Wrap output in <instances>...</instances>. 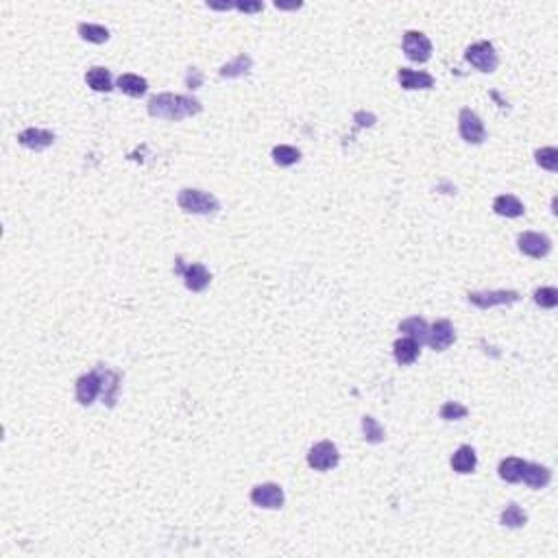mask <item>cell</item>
<instances>
[{
	"label": "cell",
	"instance_id": "6da1fadb",
	"mask_svg": "<svg viewBox=\"0 0 558 558\" xmlns=\"http://www.w3.org/2000/svg\"><path fill=\"white\" fill-rule=\"evenodd\" d=\"M149 113L153 118H162V121H172L179 123L184 118H190V116H196L203 111V105L199 99L188 96V94H155L149 99V105H146Z\"/></svg>",
	"mask_w": 558,
	"mask_h": 558
},
{
	"label": "cell",
	"instance_id": "7a4b0ae2",
	"mask_svg": "<svg viewBox=\"0 0 558 558\" xmlns=\"http://www.w3.org/2000/svg\"><path fill=\"white\" fill-rule=\"evenodd\" d=\"M177 205L188 212V214H199V216H212L221 210V203L214 194L196 190V188H186L177 196Z\"/></svg>",
	"mask_w": 558,
	"mask_h": 558
},
{
	"label": "cell",
	"instance_id": "3957f363",
	"mask_svg": "<svg viewBox=\"0 0 558 558\" xmlns=\"http://www.w3.org/2000/svg\"><path fill=\"white\" fill-rule=\"evenodd\" d=\"M174 273L184 277V284L188 290L192 292H203L205 288L210 286L212 281V273L203 267V264L194 262V264H186L182 257L174 260Z\"/></svg>",
	"mask_w": 558,
	"mask_h": 558
},
{
	"label": "cell",
	"instance_id": "277c9868",
	"mask_svg": "<svg viewBox=\"0 0 558 558\" xmlns=\"http://www.w3.org/2000/svg\"><path fill=\"white\" fill-rule=\"evenodd\" d=\"M464 60L480 72H495L499 66V57L491 42H476L464 50Z\"/></svg>",
	"mask_w": 558,
	"mask_h": 558
},
{
	"label": "cell",
	"instance_id": "5b68a950",
	"mask_svg": "<svg viewBox=\"0 0 558 558\" xmlns=\"http://www.w3.org/2000/svg\"><path fill=\"white\" fill-rule=\"evenodd\" d=\"M401 48L408 60L415 64H425L432 57V42L421 31H406L401 40Z\"/></svg>",
	"mask_w": 558,
	"mask_h": 558
},
{
	"label": "cell",
	"instance_id": "8992f818",
	"mask_svg": "<svg viewBox=\"0 0 558 558\" xmlns=\"http://www.w3.org/2000/svg\"><path fill=\"white\" fill-rule=\"evenodd\" d=\"M467 299L480 310H489L495 306H513L521 297L517 290H484V292H469Z\"/></svg>",
	"mask_w": 558,
	"mask_h": 558
},
{
	"label": "cell",
	"instance_id": "52a82bcc",
	"mask_svg": "<svg viewBox=\"0 0 558 558\" xmlns=\"http://www.w3.org/2000/svg\"><path fill=\"white\" fill-rule=\"evenodd\" d=\"M338 462H340V454L332 440H320V443H316L308 452V464L314 471H330V469L338 467Z\"/></svg>",
	"mask_w": 558,
	"mask_h": 558
},
{
	"label": "cell",
	"instance_id": "ba28073f",
	"mask_svg": "<svg viewBox=\"0 0 558 558\" xmlns=\"http://www.w3.org/2000/svg\"><path fill=\"white\" fill-rule=\"evenodd\" d=\"M458 131L467 144H482L486 138V129H484L482 118L469 107L460 109V113H458Z\"/></svg>",
	"mask_w": 558,
	"mask_h": 558
},
{
	"label": "cell",
	"instance_id": "9c48e42d",
	"mask_svg": "<svg viewBox=\"0 0 558 558\" xmlns=\"http://www.w3.org/2000/svg\"><path fill=\"white\" fill-rule=\"evenodd\" d=\"M251 502L260 508H269V510H277L284 506V489L275 482H264L251 489Z\"/></svg>",
	"mask_w": 558,
	"mask_h": 558
},
{
	"label": "cell",
	"instance_id": "30bf717a",
	"mask_svg": "<svg viewBox=\"0 0 558 558\" xmlns=\"http://www.w3.org/2000/svg\"><path fill=\"white\" fill-rule=\"evenodd\" d=\"M517 247L523 255L541 260L552 251V240L545 236V233H537V231H523L519 233L517 238Z\"/></svg>",
	"mask_w": 558,
	"mask_h": 558
},
{
	"label": "cell",
	"instance_id": "8fae6325",
	"mask_svg": "<svg viewBox=\"0 0 558 558\" xmlns=\"http://www.w3.org/2000/svg\"><path fill=\"white\" fill-rule=\"evenodd\" d=\"M101 395V375L99 371H90L77 379L74 384V397L81 406H92L96 397Z\"/></svg>",
	"mask_w": 558,
	"mask_h": 558
},
{
	"label": "cell",
	"instance_id": "7c38bea8",
	"mask_svg": "<svg viewBox=\"0 0 558 558\" xmlns=\"http://www.w3.org/2000/svg\"><path fill=\"white\" fill-rule=\"evenodd\" d=\"M425 342L434 349V351H445L456 342V330L447 318L436 320L432 328H428V338Z\"/></svg>",
	"mask_w": 558,
	"mask_h": 558
},
{
	"label": "cell",
	"instance_id": "4fadbf2b",
	"mask_svg": "<svg viewBox=\"0 0 558 558\" xmlns=\"http://www.w3.org/2000/svg\"><path fill=\"white\" fill-rule=\"evenodd\" d=\"M96 371L101 375V397H103V403L113 408L116 399H118V393H121L123 375L118 371H113V369H107V367H96Z\"/></svg>",
	"mask_w": 558,
	"mask_h": 558
},
{
	"label": "cell",
	"instance_id": "5bb4252c",
	"mask_svg": "<svg viewBox=\"0 0 558 558\" xmlns=\"http://www.w3.org/2000/svg\"><path fill=\"white\" fill-rule=\"evenodd\" d=\"M18 142L24 146L28 151H44L48 146H52L55 142V133L48 131V129H38V127H28L24 131H20L18 135Z\"/></svg>",
	"mask_w": 558,
	"mask_h": 558
},
{
	"label": "cell",
	"instance_id": "9a60e30c",
	"mask_svg": "<svg viewBox=\"0 0 558 558\" xmlns=\"http://www.w3.org/2000/svg\"><path fill=\"white\" fill-rule=\"evenodd\" d=\"M397 81L403 90H432L434 87V77L423 72V70H410V68H399L397 70Z\"/></svg>",
	"mask_w": 558,
	"mask_h": 558
},
{
	"label": "cell",
	"instance_id": "2e32d148",
	"mask_svg": "<svg viewBox=\"0 0 558 558\" xmlns=\"http://www.w3.org/2000/svg\"><path fill=\"white\" fill-rule=\"evenodd\" d=\"M521 480H523L528 486H530V489L539 491V489H545V486L552 482V471H549V469H547L545 464H539V462H525Z\"/></svg>",
	"mask_w": 558,
	"mask_h": 558
},
{
	"label": "cell",
	"instance_id": "e0dca14e",
	"mask_svg": "<svg viewBox=\"0 0 558 558\" xmlns=\"http://www.w3.org/2000/svg\"><path fill=\"white\" fill-rule=\"evenodd\" d=\"M478 467V454L471 445H460L456 454L452 456V469L460 476L474 474Z\"/></svg>",
	"mask_w": 558,
	"mask_h": 558
},
{
	"label": "cell",
	"instance_id": "ac0fdd59",
	"mask_svg": "<svg viewBox=\"0 0 558 558\" xmlns=\"http://www.w3.org/2000/svg\"><path fill=\"white\" fill-rule=\"evenodd\" d=\"M419 354H421V345L413 338H408V336L395 340V345H393V356H395L397 364H401V367L413 364L419 358Z\"/></svg>",
	"mask_w": 558,
	"mask_h": 558
},
{
	"label": "cell",
	"instance_id": "d6986e66",
	"mask_svg": "<svg viewBox=\"0 0 558 558\" xmlns=\"http://www.w3.org/2000/svg\"><path fill=\"white\" fill-rule=\"evenodd\" d=\"M493 212L499 214V216H506V218H519V216L525 214V208H523V203L517 196L499 194L493 201Z\"/></svg>",
	"mask_w": 558,
	"mask_h": 558
},
{
	"label": "cell",
	"instance_id": "ffe728a7",
	"mask_svg": "<svg viewBox=\"0 0 558 558\" xmlns=\"http://www.w3.org/2000/svg\"><path fill=\"white\" fill-rule=\"evenodd\" d=\"M116 85H118L121 92H125L131 99H140V96L146 94V90H149V83H146V79L140 77V74H133V72L121 74L118 81H116Z\"/></svg>",
	"mask_w": 558,
	"mask_h": 558
},
{
	"label": "cell",
	"instance_id": "44dd1931",
	"mask_svg": "<svg viewBox=\"0 0 558 558\" xmlns=\"http://www.w3.org/2000/svg\"><path fill=\"white\" fill-rule=\"evenodd\" d=\"M85 83L87 87H92L94 92H111L113 90V81H111V72L107 68L94 66L85 72Z\"/></svg>",
	"mask_w": 558,
	"mask_h": 558
},
{
	"label": "cell",
	"instance_id": "7402d4cb",
	"mask_svg": "<svg viewBox=\"0 0 558 558\" xmlns=\"http://www.w3.org/2000/svg\"><path fill=\"white\" fill-rule=\"evenodd\" d=\"M399 332L408 338L417 340L419 345H423L428 338V323L421 316H410V318H403L399 323Z\"/></svg>",
	"mask_w": 558,
	"mask_h": 558
},
{
	"label": "cell",
	"instance_id": "603a6c76",
	"mask_svg": "<svg viewBox=\"0 0 558 558\" xmlns=\"http://www.w3.org/2000/svg\"><path fill=\"white\" fill-rule=\"evenodd\" d=\"M253 68V60L249 55H238L236 60H231L229 64H225L221 70H218V74L223 77V79H240V77H247L249 74V70Z\"/></svg>",
	"mask_w": 558,
	"mask_h": 558
},
{
	"label": "cell",
	"instance_id": "cb8c5ba5",
	"mask_svg": "<svg viewBox=\"0 0 558 558\" xmlns=\"http://www.w3.org/2000/svg\"><path fill=\"white\" fill-rule=\"evenodd\" d=\"M523 467H525V460L510 456V458H504L502 462H499V467H497V474H499V478H502L504 482H510V484H515V482H521V476H523Z\"/></svg>",
	"mask_w": 558,
	"mask_h": 558
},
{
	"label": "cell",
	"instance_id": "d4e9b609",
	"mask_svg": "<svg viewBox=\"0 0 558 558\" xmlns=\"http://www.w3.org/2000/svg\"><path fill=\"white\" fill-rule=\"evenodd\" d=\"M77 31H79L81 40H85V42H92V44H105V42L109 40V31H107L105 26H101V24L81 22Z\"/></svg>",
	"mask_w": 558,
	"mask_h": 558
},
{
	"label": "cell",
	"instance_id": "484cf974",
	"mask_svg": "<svg viewBox=\"0 0 558 558\" xmlns=\"http://www.w3.org/2000/svg\"><path fill=\"white\" fill-rule=\"evenodd\" d=\"M301 160V151L295 149V146H288V144H279L273 149V162L281 168H288V166H295L297 162Z\"/></svg>",
	"mask_w": 558,
	"mask_h": 558
},
{
	"label": "cell",
	"instance_id": "4316f807",
	"mask_svg": "<svg viewBox=\"0 0 558 558\" xmlns=\"http://www.w3.org/2000/svg\"><path fill=\"white\" fill-rule=\"evenodd\" d=\"M362 434H364V440H367V443H373V445L381 443V440L386 438L384 428L379 425L377 419H373V417H369V415L362 417Z\"/></svg>",
	"mask_w": 558,
	"mask_h": 558
},
{
	"label": "cell",
	"instance_id": "83f0119b",
	"mask_svg": "<svg viewBox=\"0 0 558 558\" xmlns=\"http://www.w3.org/2000/svg\"><path fill=\"white\" fill-rule=\"evenodd\" d=\"M499 521H502V525H506V528H523L528 523V515L517 504H508L502 510V517H499Z\"/></svg>",
	"mask_w": 558,
	"mask_h": 558
},
{
	"label": "cell",
	"instance_id": "f1b7e54d",
	"mask_svg": "<svg viewBox=\"0 0 558 558\" xmlns=\"http://www.w3.org/2000/svg\"><path fill=\"white\" fill-rule=\"evenodd\" d=\"M440 419L443 421H460L469 415V408L458 403V401H445L443 406H440Z\"/></svg>",
	"mask_w": 558,
	"mask_h": 558
},
{
	"label": "cell",
	"instance_id": "f546056e",
	"mask_svg": "<svg viewBox=\"0 0 558 558\" xmlns=\"http://www.w3.org/2000/svg\"><path fill=\"white\" fill-rule=\"evenodd\" d=\"M535 160L541 168L549 170V172H556L558 170V151L554 146H545V149H539L535 153Z\"/></svg>",
	"mask_w": 558,
	"mask_h": 558
},
{
	"label": "cell",
	"instance_id": "4dcf8cb0",
	"mask_svg": "<svg viewBox=\"0 0 558 558\" xmlns=\"http://www.w3.org/2000/svg\"><path fill=\"white\" fill-rule=\"evenodd\" d=\"M535 303L539 308H545V310H552L558 306V290L552 288V286H545V288H539L535 290Z\"/></svg>",
	"mask_w": 558,
	"mask_h": 558
},
{
	"label": "cell",
	"instance_id": "1f68e13d",
	"mask_svg": "<svg viewBox=\"0 0 558 558\" xmlns=\"http://www.w3.org/2000/svg\"><path fill=\"white\" fill-rule=\"evenodd\" d=\"M201 83H203V72L196 70V68H188V72H186V85L190 87V90H199Z\"/></svg>",
	"mask_w": 558,
	"mask_h": 558
},
{
	"label": "cell",
	"instance_id": "d6a6232c",
	"mask_svg": "<svg viewBox=\"0 0 558 558\" xmlns=\"http://www.w3.org/2000/svg\"><path fill=\"white\" fill-rule=\"evenodd\" d=\"M233 9L245 11V13H255V11H262L264 5L262 3H236V5H233Z\"/></svg>",
	"mask_w": 558,
	"mask_h": 558
}]
</instances>
